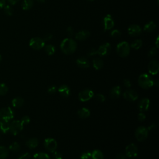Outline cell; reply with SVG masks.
Here are the masks:
<instances>
[{
  "instance_id": "1",
  "label": "cell",
  "mask_w": 159,
  "mask_h": 159,
  "mask_svg": "<svg viewBox=\"0 0 159 159\" xmlns=\"http://www.w3.org/2000/svg\"><path fill=\"white\" fill-rule=\"evenodd\" d=\"M77 43L72 38L64 39L60 44V49L64 54L71 55L76 50Z\"/></svg>"
},
{
  "instance_id": "2",
  "label": "cell",
  "mask_w": 159,
  "mask_h": 159,
  "mask_svg": "<svg viewBox=\"0 0 159 159\" xmlns=\"http://www.w3.org/2000/svg\"><path fill=\"white\" fill-rule=\"evenodd\" d=\"M138 84L143 89H149L154 85V81L151 76L148 74H141L138 78Z\"/></svg>"
},
{
  "instance_id": "3",
  "label": "cell",
  "mask_w": 159,
  "mask_h": 159,
  "mask_svg": "<svg viewBox=\"0 0 159 159\" xmlns=\"http://www.w3.org/2000/svg\"><path fill=\"white\" fill-rule=\"evenodd\" d=\"M130 45L127 42H121L116 47L117 54L122 58L127 57L130 54Z\"/></svg>"
},
{
  "instance_id": "4",
  "label": "cell",
  "mask_w": 159,
  "mask_h": 159,
  "mask_svg": "<svg viewBox=\"0 0 159 159\" xmlns=\"http://www.w3.org/2000/svg\"><path fill=\"white\" fill-rule=\"evenodd\" d=\"M149 130L144 126H139L136 130L135 136L138 141L142 142L145 141L147 138Z\"/></svg>"
},
{
  "instance_id": "5",
  "label": "cell",
  "mask_w": 159,
  "mask_h": 159,
  "mask_svg": "<svg viewBox=\"0 0 159 159\" xmlns=\"http://www.w3.org/2000/svg\"><path fill=\"white\" fill-rule=\"evenodd\" d=\"M29 46L34 50H39L45 46V41L41 37H33L29 41Z\"/></svg>"
},
{
  "instance_id": "6",
  "label": "cell",
  "mask_w": 159,
  "mask_h": 159,
  "mask_svg": "<svg viewBox=\"0 0 159 159\" xmlns=\"http://www.w3.org/2000/svg\"><path fill=\"white\" fill-rule=\"evenodd\" d=\"M111 50V45L110 43L107 42L102 44L96 50V55H99L100 57H104L108 56Z\"/></svg>"
},
{
  "instance_id": "7",
  "label": "cell",
  "mask_w": 159,
  "mask_h": 159,
  "mask_svg": "<svg viewBox=\"0 0 159 159\" xmlns=\"http://www.w3.org/2000/svg\"><path fill=\"white\" fill-rule=\"evenodd\" d=\"M44 147L47 150L53 153L57 148V142L54 139L48 138L44 141Z\"/></svg>"
},
{
  "instance_id": "8",
  "label": "cell",
  "mask_w": 159,
  "mask_h": 159,
  "mask_svg": "<svg viewBox=\"0 0 159 159\" xmlns=\"http://www.w3.org/2000/svg\"><path fill=\"white\" fill-rule=\"evenodd\" d=\"M23 129V125L20 121L15 120L10 122V131L11 133L14 136L18 134Z\"/></svg>"
},
{
  "instance_id": "9",
  "label": "cell",
  "mask_w": 159,
  "mask_h": 159,
  "mask_svg": "<svg viewBox=\"0 0 159 159\" xmlns=\"http://www.w3.org/2000/svg\"><path fill=\"white\" fill-rule=\"evenodd\" d=\"M94 96V92L90 89H85L80 92L78 94V99L82 102H86L90 100Z\"/></svg>"
},
{
  "instance_id": "10",
  "label": "cell",
  "mask_w": 159,
  "mask_h": 159,
  "mask_svg": "<svg viewBox=\"0 0 159 159\" xmlns=\"http://www.w3.org/2000/svg\"><path fill=\"white\" fill-rule=\"evenodd\" d=\"M14 118V112L10 107H6L0 110V118L3 120L10 121Z\"/></svg>"
},
{
  "instance_id": "11",
  "label": "cell",
  "mask_w": 159,
  "mask_h": 159,
  "mask_svg": "<svg viewBox=\"0 0 159 159\" xmlns=\"http://www.w3.org/2000/svg\"><path fill=\"white\" fill-rule=\"evenodd\" d=\"M138 155V148L134 144H130L126 147V156L129 158H134Z\"/></svg>"
},
{
  "instance_id": "12",
  "label": "cell",
  "mask_w": 159,
  "mask_h": 159,
  "mask_svg": "<svg viewBox=\"0 0 159 159\" xmlns=\"http://www.w3.org/2000/svg\"><path fill=\"white\" fill-rule=\"evenodd\" d=\"M124 98L128 101H134L138 99V93L133 90H127L123 93Z\"/></svg>"
},
{
  "instance_id": "13",
  "label": "cell",
  "mask_w": 159,
  "mask_h": 159,
  "mask_svg": "<svg viewBox=\"0 0 159 159\" xmlns=\"http://www.w3.org/2000/svg\"><path fill=\"white\" fill-rule=\"evenodd\" d=\"M103 25L104 31L111 30L114 26V21L110 14H107L103 19Z\"/></svg>"
},
{
  "instance_id": "14",
  "label": "cell",
  "mask_w": 159,
  "mask_h": 159,
  "mask_svg": "<svg viewBox=\"0 0 159 159\" xmlns=\"http://www.w3.org/2000/svg\"><path fill=\"white\" fill-rule=\"evenodd\" d=\"M128 34L132 37H136L141 35L142 33V29L138 24H132L128 28Z\"/></svg>"
},
{
  "instance_id": "15",
  "label": "cell",
  "mask_w": 159,
  "mask_h": 159,
  "mask_svg": "<svg viewBox=\"0 0 159 159\" xmlns=\"http://www.w3.org/2000/svg\"><path fill=\"white\" fill-rule=\"evenodd\" d=\"M148 70L150 74L155 75L158 73L159 70V62L157 60H151L148 65Z\"/></svg>"
},
{
  "instance_id": "16",
  "label": "cell",
  "mask_w": 159,
  "mask_h": 159,
  "mask_svg": "<svg viewBox=\"0 0 159 159\" xmlns=\"http://www.w3.org/2000/svg\"><path fill=\"white\" fill-rule=\"evenodd\" d=\"M150 101L147 98H142L138 104V108L141 112L147 111L150 107Z\"/></svg>"
},
{
  "instance_id": "17",
  "label": "cell",
  "mask_w": 159,
  "mask_h": 159,
  "mask_svg": "<svg viewBox=\"0 0 159 159\" xmlns=\"http://www.w3.org/2000/svg\"><path fill=\"white\" fill-rule=\"evenodd\" d=\"M90 36V33L88 31L83 30L78 32L75 35V39L80 41H83L87 39Z\"/></svg>"
},
{
  "instance_id": "18",
  "label": "cell",
  "mask_w": 159,
  "mask_h": 159,
  "mask_svg": "<svg viewBox=\"0 0 159 159\" xmlns=\"http://www.w3.org/2000/svg\"><path fill=\"white\" fill-rule=\"evenodd\" d=\"M76 65L81 68H88L90 67V62L85 57L78 58L76 61Z\"/></svg>"
},
{
  "instance_id": "19",
  "label": "cell",
  "mask_w": 159,
  "mask_h": 159,
  "mask_svg": "<svg viewBox=\"0 0 159 159\" xmlns=\"http://www.w3.org/2000/svg\"><path fill=\"white\" fill-rule=\"evenodd\" d=\"M121 95V88L119 86L113 87L110 91V95L113 99H118Z\"/></svg>"
},
{
  "instance_id": "20",
  "label": "cell",
  "mask_w": 159,
  "mask_h": 159,
  "mask_svg": "<svg viewBox=\"0 0 159 159\" xmlns=\"http://www.w3.org/2000/svg\"><path fill=\"white\" fill-rule=\"evenodd\" d=\"M58 91L61 96L67 98L70 95V89L66 85H62L58 88Z\"/></svg>"
},
{
  "instance_id": "21",
  "label": "cell",
  "mask_w": 159,
  "mask_h": 159,
  "mask_svg": "<svg viewBox=\"0 0 159 159\" xmlns=\"http://www.w3.org/2000/svg\"><path fill=\"white\" fill-rule=\"evenodd\" d=\"M10 121L3 120L2 119L0 121V129L3 133H7L8 131H10Z\"/></svg>"
},
{
  "instance_id": "22",
  "label": "cell",
  "mask_w": 159,
  "mask_h": 159,
  "mask_svg": "<svg viewBox=\"0 0 159 159\" xmlns=\"http://www.w3.org/2000/svg\"><path fill=\"white\" fill-rule=\"evenodd\" d=\"M77 114L80 118L86 119L90 116V111L86 108H82L78 111Z\"/></svg>"
},
{
  "instance_id": "23",
  "label": "cell",
  "mask_w": 159,
  "mask_h": 159,
  "mask_svg": "<svg viewBox=\"0 0 159 159\" xmlns=\"http://www.w3.org/2000/svg\"><path fill=\"white\" fill-rule=\"evenodd\" d=\"M25 145L29 149H34L38 146L39 140L37 138H31L26 142Z\"/></svg>"
},
{
  "instance_id": "24",
  "label": "cell",
  "mask_w": 159,
  "mask_h": 159,
  "mask_svg": "<svg viewBox=\"0 0 159 159\" xmlns=\"http://www.w3.org/2000/svg\"><path fill=\"white\" fill-rule=\"evenodd\" d=\"M24 100L21 97H17L13 99L12 101V105L13 107L16 108H19L22 107L24 104Z\"/></svg>"
},
{
  "instance_id": "25",
  "label": "cell",
  "mask_w": 159,
  "mask_h": 159,
  "mask_svg": "<svg viewBox=\"0 0 159 159\" xmlns=\"http://www.w3.org/2000/svg\"><path fill=\"white\" fill-rule=\"evenodd\" d=\"M157 25L153 21H150L147 23L144 27V30L147 33H151L156 29Z\"/></svg>"
},
{
  "instance_id": "26",
  "label": "cell",
  "mask_w": 159,
  "mask_h": 159,
  "mask_svg": "<svg viewBox=\"0 0 159 159\" xmlns=\"http://www.w3.org/2000/svg\"><path fill=\"white\" fill-rule=\"evenodd\" d=\"M34 5V0H24L22 3V8L24 10L28 11L32 8Z\"/></svg>"
},
{
  "instance_id": "27",
  "label": "cell",
  "mask_w": 159,
  "mask_h": 159,
  "mask_svg": "<svg viewBox=\"0 0 159 159\" xmlns=\"http://www.w3.org/2000/svg\"><path fill=\"white\" fill-rule=\"evenodd\" d=\"M104 65L103 61L99 58H96L93 60V66L96 70H101Z\"/></svg>"
},
{
  "instance_id": "28",
  "label": "cell",
  "mask_w": 159,
  "mask_h": 159,
  "mask_svg": "<svg viewBox=\"0 0 159 159\" xmlns=\"http://www.w3.org/2000/svg\"><path fill=\"white\" fill-rule=\"evenodd\" d=\"M44 49L48 56H53L56 52V47L52 44H48L45 45Z\"/></svg>"
},
{
  "instance_id": "29",
  "label": "cell",
  "mask_w": 159,
  "mask_h": 159,
  "mask_svg": "<svg viewBox=\"0 0 159 159\" xmlns=\"http://www.w3.org/2000/svg\"><path fill=\"white\" fill-rule=\"evenodd\" d=\"M91 159H104V155L103 152L99 150H95L91 153Z\"/></svg>"
},
{
  "instance_id": "30",
  "label": "cell",
  "mask_w": 159,
  "mask_h": 159,
  "mask_svg": "<svg viewBox=\"0 0 159 159\" xmlns=\"http://www.w3.org/2000/svg\"><path fill=\"white\" fill-rule=\"evenodd\" d=\"M8 150L5 146H0V159H5L8 156Z\"/></svg>"
},
{
  "instance_id": "31",
  "label": "cell",
  "mask_w": 159,
  "mask_h": 159,
  "mask_svg": "<svg viewBox=\"0 0 159 159\" xmlns=\"http://www.w3.org/2000/svg\"><path fill=\"white\" fill-rule=\"evenodd\" d=\"M33 159H50V158L46 153L39 152L33 156Z\"/></svg>"
},
{
  "instance_id": "32",
  "label": "cell",
  "mask_w": 159,
  "mask_h": 159,
  "mask_svg": "<svg viewBox=\"0 0 159 159\" xmlns=\"http://www.w3.org/2000/svg\"><path fill=\"white\" fill-rule=\"evenodd\" d=\"M142 41L141 39H136V41H134L133 42H132L130 45V47L136 50H138L142 46Z\"/></svg>"
},
{
  "instance_id": "33",
  "label": "cell",
  "mask_w": 159,
  "mask_h": 159,
  "mask_svg": "<svg viewBox=\"0 0 159 159\" xmlns=\"http://www.w3.org/2000/svg\"><path fill=\"white\" fill-rule=\"evenodd\" d=\"M10 150H11V151L13 152H17L20 150L21 149V146L19 145V144L17 142H14L13 143H12L10 147H9Z\"/></svg>"
},
{
  "instance_id": "34",
  "label": "cell",
  "mask_w": 159,
  "mask_h": 159,
  "mask_svg": "<svg viewBox=\"0 0 159 159\" xmlns=\"http://www.w3.org/2000/svg\"><path fill=\"white\" fill-rule=\"evenodd\" d=\"M8 91V87L4 83H0V96L5 95Z\"/></svg>"
},
{
  "instance_id": "35",
  "label": "cell",
  "mask_w": 159,
  "mask_h": 159,
  "mask_svg": "<svg viewBox=\"0 0 159 159\" xmlns=\"http://www.w3.org/2000/svg\"><path fill=\"white\" fill-rule=\"evenodd\" d=\"M91 153L88 150L83 151L80 154V159H90L91 158Z\"/></svg>"
},
{
  "instance_id": "36",
  "label": "cell",
  "mask_w": 159,
  "mask_h": 159,
  "mask_svg": "<svg viewBox=\"0 0 159 159\" xmlns=\"http://www.w3.org/2000/svg\"><path fill=\"white\" fill-rule=\"evenodd\" d=\"M4 11L8 16H12L13 14V10L10 5H5L4 6Z\"/></svg>"
},
{
  "instance_id": "37",
  "label": "cell",
  "mask_w": 159,
  "mask_h": 159,
  "mask_svg": "<svg viewBox=\"0 0 159 159\" xmlns=\"http://www.w3.org/2000/svg\"><path fill=\"white\" fill-rule=\"evenodd\" d=\"M110 35L114 39H118L121 37V31H119L118 29H114L111 32Z\"/></svg>"
},
{
  "instance_id": "38",
  "label": "cell",
  "mask_w": 159,
  "mask_h": 159,
  "mask_svg": "<svg viewBox=\"0 0 159 159\" xmlns=\"http://www.w3.org/2000/svg\"><path fill=\"white\" fill-rule=\"evenodd\" d=\"M157 54V48L155 47H153L150 49V50L148 52V57L150 58L153 57L155 56Z\"/></svg>"
},
{
  "instance_id": "39",
  "label": "cell",
  "mask_w": 159,
  "mask_h": 159,
  "mask_svg": "<svg viewBox=\"0 0 159 159\" xmlns=\"http://www.w3.org/2000/svg\"><path fill=\"white\" fill-rule=\"evenodd\" d=\"M20 121L22 124V125L24 126V125H25V124H28L31 121V119L28 116H24L21 118Z\"/></svg>"
},
{
  "instance_id": "40",
  "label": "cell",
  "mask_w": 159,
  "mask_h": 159,
  "mask_svg": "<svg viewBox=\"0 0 159 159\" xmlns=\"http://www.w3.org/2000/svg\"><path fill=\"white\" fill-rule=\"evenodd\" d=\"M95 99H96V101L103 103L106 100V98L104 95H103L102 94H97L95 96Z\"/></svg>"
},
{
  "instance_id": "41",
  "label": "cell",
  "mask_w": 159,
  "mask_h": 159,
  "mask_svg": "<svg viewBox=\"0 0 159 159\" xmlns=\"http://www.w3.org/2000/svg\"><path fill=\"white\" fill-rule=\"evenodd\" d=\"M54 153V155H53V157H54V159H63V156L62 155V153H60V152H57V151H55Z\"/></svg>"
},
{
  "instance_id": "42",
  "label": "cell",
  "mask_w": 159,
  "mask_h": 159,
  "mask_svg": "<svg viewBox=\"0 0 159 159\" xmlns=\"http://www.w3.org/2000/svg\"><path fill=\"white\" fill-rule=\"evenodd\" d=\"M31 154L29 153H23L22 155H20L19 157L18 158V159H30L31 158Z\"/></svg>"
},
{
  "instance_id": "43",
  "label": "cell",
  "mask_w": 159,
  "mask_h": 159,
  "mask_svg": "<svg viewBox=\"0 0 159 159\" xmlns=\"http://www.w3.org/2000/svg\"><path fill=\"white\" fill-rule=\"evenodd\" d=\"M57 91V87L56 86H51L48 87L47 90V92L50 94H54Z\"/></svg>"
},
{
  "instance_id": "44",
  "label": "cell",
  "mask_w": 159,
  "mask_h": 159,
  "mask_svg": "<svg viewBox=\"0 0 159 159\" xmlns=\"http://www.w3.org/2000/svg\"><path fill=\"white\" fill-rule=\"evenodd\" d=\"M146 119V116L143 112H141L138 114V120L140 121H144Z\"/></svg>"
},
{
  "instance_id": "45",
  "label": "cell",
  "mask_w": 159,
  "mask_h": 159,
  "mask_svg": "<svg viewBox=\"0 0 159 159\" xmlns=\"http://www.w3.org/2000/svg\"><path fill=\"white\" fill-rule=\"evenodd\" d=\"M52 37H53V35H52V34H50V33H47V34H46L44 36L43 39H44V41L45 42V41H48L51 40V39H52Z\"/></svg>"
},
{
  "instance_id": "46",
  "label": "cell",
  "mask_w": 159,
  "mask_h": 159,
  "mask_svg": "<svg viewBox=\"0 0 159 159\" xmlns=\"http://www.w3.org/2000/svg\"><path fill=\"white\" fill-rule=\"evenodd\" d=\"M124 85L127 88H130L131 87V82L128 79H125L124 80Z\"/></svg>"
},
{
  "instance_id": "47",
  "label": "cell",
  "mask_w": 159,
  "mask_h": 159,
  "mask_svg": "<svg viewBox=\"0 0 159 159\" xmlns=\"http://www.w3.org/2000/svg\"><path fill=\"white\" fill-rule=\"evenodd\" d=\"M67 33L69 36H72L74 34V31L72 27H68L67 29Z\"/></svg>"
},
{
  "instance_id": "48",
  "label": "cell",
  "mask_w": 159,
  "mask_h": 159,
  "mask_svg": "<svg viewBox=\"0 0 159 159\" xmlns=\"http://www.w3.org/2000/svg\"><path fill=\"white\" fill-rule=\"evenodd\" d=\"M96 50H95V49H94V48H93V49H91V50L89 51L88 54V56H95V55H96Z\"/></svg>"
},
{
  "instance_id": "49",
  "label": "cell",
  "mask_w": 159,
  "mask_h": 159,
  "mask_svg": "<svg viewBox=\"0 0 159 159\" xmlns=\"http://www.w3.org/2000/svg\"><path fill=\"white\" fill-rule=\"evenodd\" d=\"M126 155L122 154V153H119L116 156V159H126Z\"/></svg>"
},
{
  "instance_id": "50",
  "label": "cell",
  "mask_w": 159,
  "mask_h": 159,
  "mask_svg": "<svg viewBox=\"0 0 159 159\" xmlns=\"http://www.w3.org/2000/svg\"><path fill=\"white\" fill-rule=\"evenodd\" d=\"M8 3L11 5H14L19 2V0H8Z\"/></svg>"
},
{
  "instance_id": "51",
  "label": "cell",
  "mask_w": 159,
  "mask_h": 159,
  "mask_svg": "<svg viewBox=\"0 0 159 159\" xmlns=\"http://www.w3.org/2000/svg\"><path fill=\"white\" fill-rule=\"evenodd\" d=\"M6 5V0H0V9H2Z\"/></svg>"
},
{
  "instance_id": "52",
  "label": "cell",
  "mask_w": 159,
  "mask_h": 159,
  "mask_svg": "<svg viewBox=\"0 0 159 159\" xmlns=\"http://www.w3.org/2000/svg\"><path fill=\"white\" fill-rule=\"evenodd\" d=\"M156 124H155V123H153V124H152L150 126H149V127L147 128V129H148V130H152V129H155V127H156Z\"/></svg>"
},
{
  "instance_id": "53",
  "label": "cell",
  "mask_w": 159,
  "mask_h": 159,
  "mask_svg": "<svg viewBox=\"0 0 159 159\" xmlns=\"http://www.w3.org/2000/svg\"><path fill=\"white\" fill-rule=\"evenodd\" d=\"M36 1L40 3H44L45 2V0H36Z\"/></svg>"
},
{
  "instance_id": "54",
  "label": "cell",
  "mask_w": 159,
  "mask_h": 159,
  "mask_svg": "<svg viewBox=\"0 0 159 159\" xmlns=\"http://www.w3.org/2000/svg\"><path fill=\"white\" fill-rule=\"evenodd\" d=\"M158 37H157V40H156V42H155L156 47H157V48H158Z\"/></svg>"
},
{
  "instance_id": "55",
  "label": "cell",
  "mask_w": 159,
  "mask_h": 159,
  "mask_svg": "<svg viewBox=\"0 0 159 159\" xmlns=\"http://www.w3.org/2000/svg\"><path fill=\"white\" fill-rule=\"evenodd\" d=\"M2 60V57L1 55H0V62H1Z\"/></svg>"
},
{
  "instance_id": "56",
  "label": "cell",
  "mask_w": 159,
  "mask_h": 159,
  "mask_svg": "<svg viewBox=\"0 0 159 159\" xmlns=\"http://www.w3.org/2000/svg\"><path fill=\"white\" fill-rule=\"evenodd\" d=\"M87 1H89V2H93V1H94V0H87Z\"/></svg>"
},
{
  "instance_id": "57",
  "label": "cell",
  "mask_w": 159,
  "mask_h": 159,
  "mask_svg": "<svg viewBox=\"0 0 159 159\" xmlns=\"http://www.w3.org/2000/svg\"><path fill=\"white\" fill-rule=\"evenodd\" d=\"M1 120H2V119H1V118H0V121H1Z\"/></svg>"
}]
</instances>
